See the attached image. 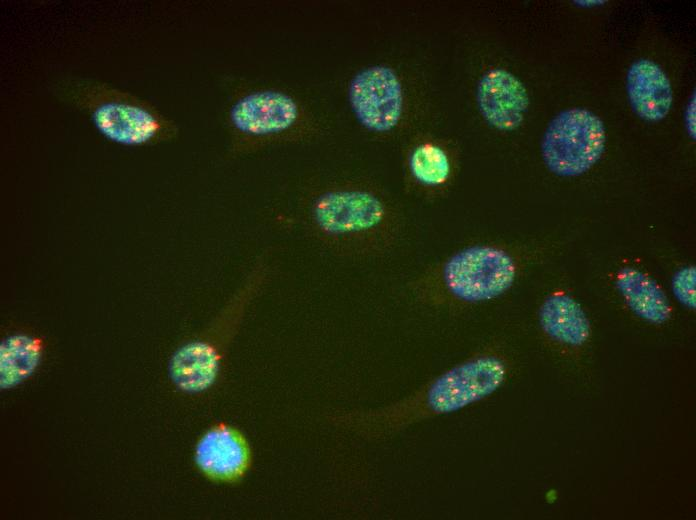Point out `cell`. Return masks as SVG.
<instances>
[{
    "instance_id": "1",
    "label": "cell",
    "mask_w": 696,
    "mask_h": 520,
    "mask_svg": "<svg viewBox=\"0 0 696 520\" xmlns=\"http://www.w3.org/2000/svg\"><path fill=\"white\" fill-rule=\"evenodd\" d=\"M301 221L315 242L350 258L387 254L399 244L405 227L399 207L385 191L354 179L314 187L303 200Z\"/></svg>"
},
{
    "instance_id": "2",
    "label": "cell",
    "mask_w": 696,
    "mask_h": 520,
    "mask_svg": "<svg viewBox=\"0 0 696 520\" xmlns=\"http://www.w3.org/2000/svg\"><path fill=\"white\" fill-rule=\"evenodd\" d=\"M498 354L473 355L439 373L419 389L380 408L331 414L335 426L368 439L400 433L424 420L456 413L495 393L508 377Z\"/></svg>"
},
{
    "instance_id": "3",
    "label": "cell",
    "mask_w": 696,
    "mask_h": 520,
    "mask_svg": "<svg viewBox=\"0 0 696 520\" xmlns=\"http://www.w3.org/2000/svg\"><path fill=\"white\" fill-rule=\"evenodd\" d=\"M52 94L85 114L107 141L125 147H146L176 139L177 123L154 104L102 80L66 76L54 81Z\"/></svg>"
},
{
    "instance_id": "4",
    "label": "cell",
    "mask_w": 696,
    "mask_h": 520,
    "mask_svg": "<svg viewBox=\"0 0 696 520\" xmlns=\"http://www.w3.org/2000/svg\"><path fill=\"white\" fill-rule=\"evenodd\" d=\"M519 260L502 246H464L421 271L409 284L415 300L430 308L452 309L496 299L515 283Z\"/></svg>"
},
{
    "instance_id": "5",
    "label": "cell",
    "mask_w": 696,
    "mask_h": 520,
    "mask_svg": "<svg viewBox=\"0 0 696 520\" xmlns=\"http://www.w3.org/2000/svg\"><path fill=\"white\" fill-rule=\"evenodd\" d=\"M271 263L262 254L211 326L200 336L180 345L168 361L173 385L188 394L208 390L221 371L226 349L252 299L271 275Z\"/></svg>"
},
{
    "instance_id": "6",
    "label": "cell",
    "mask_w": 696,
    "mask_h": 520,
    "mask_svg": "<svg viewBox=\"0 0 696 520\" xmlns=\"http://www.w3.org/2000/svg\"><path fill=\"white\" fill-rule=\"evenodd\" d=\"M226 124L233 156L267 146L296 142L314 132L312 116L291 93L277 88H255L231 101Z\"/></svg>"
},
{
    "instance_id": "7",
    "label": "cell",
    "mask_w": 696,
    "mask_h": 520,
    "mask_svg": "<svg viewBox=\"0 0 696 520\" xmlns=\"http://www.w3.org/2000/svg\"><path fill=\"white\" fill-rule=\"evenodd\" d=\"M606 130L602 119L586 108L559 112L548 124L541 155L549 171L561 177L588 172L605 151Z\"/></svg>"
},
{
    "instance_id": "8",
    "label": "cell",
    "mask_w": 696,
    "mask_h": 520,
    "mask_svg": "<svg viewBox=\"0 0 696 520\" xmlns=\"http://www.w3.org/2000/svg\"><path fill=\"white\" fill-rule=\"evenodd\" d=\"M347 98L357 122L376 135L395 131L406 113V92L398 71L388 64H371L351 77Z\"/></svg>"
},
{
    "instance_id": "9",
    "label": "cell",
    "mask_w": 696,
    "mask_h": 520,
    "mask_svg": "<svg viewBox=\"0 0 696 520\" xmlns=\"http://www.w3.org/2000/svg\"><path fill=\"white\" fill-rule=\"evenodd\" d=\"M251 450L245 436L237 428L218 422L197 440L193 461L208 480L220 484L239 482L251 465Z\"/></svg>"
},
{
    "instance_id": "10",
    "label": "cell",
    "mask_w": 696,
    "mask_h": 520,
    "mask_svg": "<svg viewBox=\"0 0 696 520\" xmlns=\"http://www.w3.org/2000/svg\"><path fill=\"white\" fill-rule=\"evenodd\" d=\"M476 102L483 119L493 128L510 132L524 122L530 99L523 82L502 67L488 69L476 87Z\"/></svg>"
},
{
    "instance_id": "11",
    "label": "cell",
    "mask_w": 696,
    "mask_h": 520,
    "mask_svg": "<svg viewBox=\"0 0 696 520\" xmlns=\"http://www.w3.org/2000/svg\"><path fill=\"white\" fill-rule=\"evenodd\" d=\"M626 89L631 108L641 119L658 122L668 115L673 102L672 86L654 61L633 62L627 72Z\"/></svg>"
},
{
    "instance_id": "12",
    "label": "cell",
    "mask_w": 696,
    "mask_h": 520,
    "mask_svg": "<svg viewBox=\"0 0 696 520\" xmlns=\"http://www.w3.org/2000/svg\"><path fill=\"white\" fill-rule=\"evenodd\" d=\"M455 167L452 151L434 140L413 144L404 160L407 182L425 196L443 193L452 183Z\"/></svg>"
},
{
    "instance_id": "13",
    "label": "cell",
    "mask_w": 696,
    "mask_h": 520,
    "mask_svg": "<svg viewBox=\"0 0 696 520\" xmlns=\"http://www.w3.org/2000/svg\"><path fill=\"white\" fill-rule=\"evenodd\" d=\"M615 285L637 317L651 324H662L669 320L672 307L668 297L660 285L642 270L622 267L616 274Z\"/></svg>"
},
{
    "instance_id": "14",
    "label": "cell",
    "mask_w": 696,
    "mask_h": 520,
    "mask_svg": "<svg viewBox=\"0 0 696 520\" xmlns=\"http://www.w3.org/2000/svg\"><path fill=\"white\" fill-rule=\"evenodd\" d=\"M539 324L551 339L570 346H581L591 334L590 321L582 306L571 296L554 293L540 306Z\"/></svg>"
},
{
    "instance_id": "15",
    "label": "cell",
    "mask_w": 696,
    "mask_h": 520,
    "mask_svg": "<svg viewBox=\"0 0 696 520\" xmlns=\"http://www.w3.org/2000/svg\"><path fill=\"white\" fill-rule=\"evenodd\" d=\"M45 340L30 332H14L0 342V388L13 389L27 381L40 366Z\"/></svg>"
},
{
    "instance_id": "16",
    "label": "cell",
    "mask_w": 696,
    "mask_h": 520,
    "mask_svg": "<svg viewBox=\"0 0 696 520\" xmlns=\"http://www.w3.org/2000/svg\"><path fill=\"white\" fill-rule=\"evenodd\" d=\"M696 269L685 266L678 269L672 277V291L675 298L688 309L696 306Z\"/></svg>"
},
{
    "instance_id": "17",
    "label": "cell",
    "mask_w": 696,
    "mask_h": 520,
    "mask_svg": "<svg viewBox=\"0 0 696 520\" xmlns=\"http://www.w3.org/2000/svg\"><path fill=\"white\" fill-rule=\"evenodd\" d=\"M684 122L689 136L695 140V92L687 103L684 112Z\"/></svg>"
}]
</instances>
